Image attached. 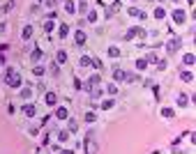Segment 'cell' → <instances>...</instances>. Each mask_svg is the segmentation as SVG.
<instances>
[{"label":"cell","instance_id":"6da1fadb","mask_svg":"<svg viewBox=\"0 0 196 154\" xmlns=\"http://www.w3.org/2000/svg\"><path fill=\"white\" fill-rule=\"evenodd\" d=\"M5 83L9 87H19L21 85V76L14 72V69H7V76H5Z\"/></svg>","mask_w":196,"mask_h":154},{"label":"cell","instance_id":"7a4b0ae2","mask_svg":"<svg viewBox=\"0 0 196 154\" xmlns=\"http://www.w3.org/2000/svg\"><path fill=\"white\" fill-rule=\"evenodd\" d=\"M113 78L118 83H122V81H136L139 76H134V74H127V72H122V69H115L113 72Z\"/></svg>","mask_w":196,"mask_h":154},{"label":"cell","instance_id":"3957f363","mask_svg":"<svg viewBox=\"0 0 196 154\" xmlns=\"http://www.w3.org/2000/svg\"><path fill=\"white\" fill-rule=\"evenodd\" d=\"M83 147H85V154H97V143H95L93 138H85V143H83Z\"/></svg>","mask_w":196,"mask_h":154},{"label":"cell","instance_id":"277c9868","mask_svg":"<svg viewBox=\"0 0 196 154\" xmlns=\"http://www.w3.org/2000/svg\"><path fill=\"white\" fill-rule=\"evenodd\" d=\"M180 46H182V41H180V39H171L169 44H166V51H169L171 55H173V53H178V51H180Z\"/></svg>","mask_w":196,"mask_h":154},{"label":"cell","instance_id":"5b68a950","mask_svg":"<svg viewBox=\"0 0 196 154\" xmlns=\"http://www.w3.org/2000/svg\"><path fill=\"white\" fill-rule=\"evenodd\" d=\"M99 81H102V78H99V74H95V76H90L88 81H85V90H88V92H90V90H95V87L99 85Z\"/></svg>","mask_w":196,"mask_h":154},{"label":"cell","instance_id":"8992f818","mask_svg":"<svg viewBox=\"0 0 196 154\" xmlns=\"http://www.w3.org/2000/svg\"><path fill=\"white\" fill-rule=\"evenodd\" d=\"M127 14H129V16H139L141 21H145V19H148V14H145V12H141V9H136V7H129V9H127Z\"/></svg>","mask_w":196,"mask_h":154},{"label":"cell","instance_id":"52a82bcc","mask_svg":"<svg viewBox=\"0 0 196 154\" xmlns=\"http://www.w3.org/2000/svg\"><path fill=\"white\" fill-rule=\"evenodd\" d=\"M171 16H173V21H176V23H185V19H187V14H185L182 9H176Z\"/></svg>","mask_w":196,"mask_h":154},{"label":"cell","instance_id":"ba28073f","mask_svg":"<svg viewBox=\"0 0 196 154\" xmlns=\"http://www.w3.org/2000/svg\"><path fill=\"white\" fill-rule=\"evenodd\" d=\"M35 113H37V108L32 106V103H26V106H23V115H28V117H35Z\"/></svg>","mask_w":196,"mask_h":154},{"label":"cell","instance_id":"9c48e42d","mask_svg":"<svg viewBox=\"0 0 196 154\" xmlns=\"http://www.w3.org/2000/svg\"><path fill=\"white\" fill-rule=\"evenodd\" d=\"M58 103V94L56 92H46V106H56Z\"/></svg>","mask_w":196,"mask_h":154},{"label":"cell","instance_id":"30bf717a","mask_svg":"<svg viewBox=\"0 0 196 154\" xmlns=\"http://www.w3.org/2000/svg\"><path fill=\"white\" fill-rule=\"evenodd\" d=\"M74 39H76V44H78V46H83V44H85V32H83V30H76Z\"/></svg>","mask_w":196,"mask_h":154},{"label":"cell","instance_id":"8fae6325","mask_svg":"<svg viewBox=\"0 0 196 154\" xmlns=\"http://www.w3.org/2000/svg\"><path fill=\"white\" fill-rule=\"evenodd\" d=\"M56 117L58 120H67L69 117V110H67V108H58V110H56Z\"/></svg>","mask_w":196,"mask_h":154},{"label":"cell","instance_id":"7c38bea8","mask_svg":"<svg viewBox=\"0 0 196 154\" xmlns=\"http://www.w3.org/2000/svg\"><path fill=\"white\" fill-rule=\"evenodd\" d=\"M56 62H58V65H65V62H67V53H65V51H58L56 53Z\"/></svg>","mask_w":196,"mask_h":154},{"label":"cell","instance_id":"4fadbf2b","mask_svg":"<svg viewBox=\"0 0 196 154\" xmlns=\"http://www.w3.org/2000/svg\"><path fill=\"white\" fill-rule=\"evenodd\" d=\"M58 35H60V39H65V37L69 35V26H67V23H62V26H60V30H58Z\"/></svg>","mask_w":196,"mask_h":154},{"label":"cell","instance_id":"5bb4252c","mask_svg":"<svg viewBox=\"0 0 196 154\" xmlns=\"http://www.w3.org/2000/svg\"><path fill=\"white\" fill-rule=\"evenodd\" d=\"M65 12H67V14H74V12H76V7H74L72 0H65Z\"/></svg>","mask_w":196,"mask_h":154},{"label":"cell","instance_id":"9a60e30c","mask_svg":"<svg viewBox=\"0 0 196 154\" xmlns=\"http://www.w3.org/2000/svg\"><path fill=\"white\" fill-rule=\"evenodd\" d=\"M120 5H122L120 0H115V2H111V9H106V16H108V14H113V12H118V9H120Z\"/></svg>","mask_w":196,"mask_h":154},{"label":"cell","instance_id":"2e32d148","mask_svg":"<svg viewBox=\"0 0 196 154\" xmlns=\"http://www.w3.org/2000/svg\"><path fill=\"white\" fill-rule=\"evenodd\" d=\"M182 62H185L187 67H191V65H194V62H196V58H194V55H191V53H187V55H185V58H182Z\"/></svg>","mask_w":196,"mask_h":154},{"label":"cell","instance_id":"e0dca14e","mask_svg":"<svg viewBox=\"0 0 196 154\" xmlns=\"http://www.w3.org/2000/svg\"><path fill=\"white\" fill-rule=\"evenodd\" d=\"M176 101H178V106H180V108H185L187 106V94H178Z\"/></svg>","mask_w":196,"mask_h":154},{"label":"cell","instance_id":"ac0fdd59","mask_svg":"<svg viewBox=\"0 0 196 154\" xmlns=\"http://www.w3.org/2000/svg\"><path fill=\"white\" fill-rule=\"evenodd\" d=\"M164 16H166V9H164V7H157V9H155V19L159 21V19H164Z\"/></svg>","mask_w":196,"mask_h":154},{"label":"cell","instance_id":"d6986e66","mask_svg":"<svg viewBox=\"0 0 196 154\" xmlns=\"http://www.w3.org/2000/svg\"><path fill=\"white\" fill-rule=\"evenodd\" d=\"M108 55H111V58H120V48L118 46H111V48H108Z\"/></svg>","mask_w":196,"mask_h":154},{"label":"cell","instance_id":"ffe728a7","mask_svg":"<svg viewBox=\"0 0 196 154\" xmlns=\"http://www.w3.org/2000/svg\"><path fill=\"white\" fill-rule=\"evenodd\" d=\"M32 37V26H26L23 28V39H30Z\"/></svg>","mask_w":196,"mask_h":154},{"label":"cell","instance_id":"44dd1931","mask_svg":"<svg viewBox=\"0 0 196 154\" xmlns=\"http://www.w3.org/2000/svg\"><path fill=\"white\" fill-rule=\"evenodd\" d=\"M191 78H194V76H191V72H182L180 74V81H185V83H189Z\"/></svg>","mask_w":196,"mask_h":154},{"label":"cell","instance_id":"7402d4cb","mask_svg":"<svg viewBox=\"0 0 196 154\" xmlns=\"http://www.w3.org/2000/svg\"><path fill=\"white\" fill-rule=\"evenodd\" d=\"M21 97H23V99H30L32 97V90H30V87H23V90H21Z\"/></svg>","mask_w":196,"mask_h":154},{"label":"cell","instance_id":"603a6c76","mask_svg":"<svg viewBox=\"0 0 196 154\" xmlns=\"http://www.w3.org/2000/svg\"><path fill=\"white\" fill-rule=\"evenodd\" d=\"M67 138H69V131H58V140H60V143H65Z\"/></svg>","mask_w":196,"mask_h":154},{"label":"cell","instance_id":"cb8c5ba5","mask_svg":"<svg viewBox=\"0 0 196 154\" xmlns=\"http://www.w3.org/2000/svg\"><path fill=\"white\" fill-rule=\"evenodd\" d=\"M90 97H93V99H99V97H102V90H99V87H95V90H90Z\"/></svg>","mask_w":196,"mask_h":154},{"label":"cell","instance_id":"d4e9b609","mask_svg":"<svg viewBox=\"0 0 196 154\" xmlns=\"http://www.w3.org/2000/svg\"><path fill=\"white\" fill-rule=\"evenodd\" d=\"M76 129H78V122H76V120H69V134H74Z\"/></svg>","mask_w":196,"mask_h":154},{"label":"cell","instance_id":"484cf974","mask_svg":"<svg viewBox=\"0 0 196 154\" xmlns=\"http://www.w3.org/2000/svg\"><path fill=\"white\" fill-rule=\"evenodd\" d=\"M95 120H97V115H95L93 110H88V113H85V122H95Z\"/></svg>","mask_w":196,"mask_h":154},{"label":"cell","instance_id":"4316f807","mask_svg":"<svg viewBox=\"0 0 196 154\" xmlns=\"http://www.w3.org/2000/svg\"><path fill=\"white\" fill-rule=\"evenodd\" d=\"M162 115L164 117H173V108H162Z\"/></svg>","mask_w":196,"mask_h":154},{"label":"cell","instance_id":"83f0119b","mask_svg":"<svg viewBox=\"0 0 196 154\" xmlns=\"http://www.w3.org/2000/svg\"><path fill=\"white\" fill-rule=\"evenodd\" d=\"M90 62H93V58H88V55H83V58H81V67H88Z\"/></svg>","mask_w":196,"mask_h":154},{"label":"cell","instance_id":"f1b7e54d","mask_svg":"<svg viewBox=\"0 0 196 154\" xmlns=\"http://www.w3.org/2000/svg\"><path fill=\"white\" fill-rule=\"evenodd\" d=\"M111 106H113V99H106V101H102V108H104V110H108Z\"/></svg>","mask_w":196,"mask_h":154},{"label":"cell","instance_id":"f546056e","mask_svg":"<svg viewBox=\"0 0 196 154\" xmlns=\"http://www.w3.org/2000/svg\"><path fill=\"white\" fill-rule=\"evenodd\" d=\"M88 21H90V23H95V21H97V12L90 9V12H88Z\"/></svg>","mask_w":196,"mask_h":154},{"label":"cell","instance_id":"4dcf8cb0","mask_svg":"<svg viewBox=\"0 0 196 154\" xmlns=\"http://www.w3.org/2000/svg\"><path fill=\"white\" fill-rule=\"evenodd\" d=\"M32 74H35V76H42V74H44V67H39V65L32 67Z\"/></svg>","mask_w":196,"mask_h":154},{"label":"cell","instance_id":"1f68e13d","mask_svg":"<svg viewBox=\"0 0 196 154\" xmlns=\"http://www.w3.org/2000/svg\"><path fill=\"white\" fill-rule=\"evenodd\" d=\"M106 92H108V94H115V92H118V87L111 83V85H106Z\"/></svg>","mask_w":196,"mask_h":154},{"label":"cell","instance_id":"d6a6232c","mask_svg":"<svg viewBox=\"0 0 196 154\" xmlns=\"http://www.w3.org/2000/svg\"><path fill=\"white\" fill-rule=\"evenodd\" d=\"M90 65H93V67H97V69H102V67H104L102 60H97V58H93V62H90Z\"/></svg>","mask_w":196,"mask_h":154},{"label":"cell","instance_id":"836d02e7","mask_svg":"<svg viewBox=\"0 0 196 154\" xmlns=\"http://www.w3.org/2000/svg\"><path fill=\"white\" fill-rule=\"evenodd\" d=\"M32 60H39V58H42V51H39V48H35V51H32Z\"/></svg>","mask_w":196,"mask_h":154},{"label":"cell","instance_id":"e575fe53","mask_svg":"<svg viewBox=\"0 0 196 154\" xmlns=\"http://www.w3.org/2000/svg\"><path fill=\"white\" fill-rule=\"evenodd\" d=\"M136 67H139V69H145V67H148V60H139V62H136Z\"/></svg>","mask_w":196,"mask_h":154},{"label":"cell","instance_id":"d590c367","mask_svg":"<svg viewBox=\"0 0 196 154\" xmlns=\"http://www.w3.org/2000/svg\"><path fill=\"white\" fill-rule=\"evenodd\" d=\"M44 30H46V32L53 30V21H46V23H44Z\"/></svg>","mask_w":196,"mask_h":154},{"label":"cell","instance_id":"8d00e7d4","mask_svg":"<svg viewBox=\"0 0 196 154\" xmlns=\"http://www.w3.org/2000/svg\"><path fill=\"white\" fill-rule=\"evenodd\" d=\"M145 60H148V62H155V65H157V62H159V60H157V55H155V53H150V55L145 58Z\"/></svg>","mask_w":196,"mask_h":154},{"label":"cell","instance_id":"74e56055","mask_svg":"<svg viewBox=\"0 0 196 154\" xmlns=\"http://www.w3.org/2000/svg\"><path fill=\"white\" fill-rule=\"evenodd\" d=\"M2 9H5V12H12V9H14V2H7V5L2 7Z\"/></svg>","mask_w":196,"mask_h":154},{"label":"cell","instance_id":"f35d334b","mask_svg":"<svg viewBox=\"0 0 196 154\" xmlns=\"http://www.w3.org/2000/svg\"><path fill=\"white\" fill-rule=\"evenodd\" d=\"M60 154H74V152H69V149H60Z\"/></svg>","mask_w":196,"mask_h":154},{"label":"cell","instance_id":"ab89813d","mask_svg":"<svg viewBox=\"0 0 196 154\" xmlns=\"http://www.w3.org/2000/svg\"><path fill=\"white\" fill-rule=\"evenodd\" d=\"M0 65H5V55L2 53H0Z\"/></svg>","mask_w":196,"mask_h":154}]
</instances>
